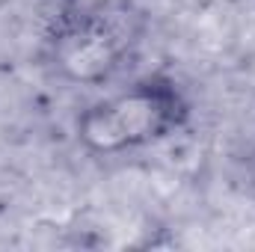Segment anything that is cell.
Returning a JSON list of instances; mask_svg holds the SVG:
<instances>
[{
	"instance_id": "7a4b0ae2",
	"label": "cell",
	"mask_w": 255,
	"mask_h": 252,
	"mask_svg": "<svg viewBox=\"0 0 255 252\" xmlns=\"http://www.w3.org/2000/svg\"><path fill=\"white\" fill-rule=\"evenodd\" d=\"M148 33L145 12L130 0H98L63 15L48 39V63L71 86L110 83Z\"/></svg>"
},
{
	"instance_id": "6da1fadb",
	"label": "cell",
	"mask_w": 255,
	"mask_h": 252,
	"mask_svg": "<svg viewBox=\"0 0 255 252\" xmlns=\"http://www.w3.org/2000/svg\"><path fill=\"white\" fill-rule=\"evenodd\" d=\"M193 104L172 74H145L130 86L86 104L77 119V142L98 157L154 148L190 122Z\"/></svg>"
}]
</instances>
